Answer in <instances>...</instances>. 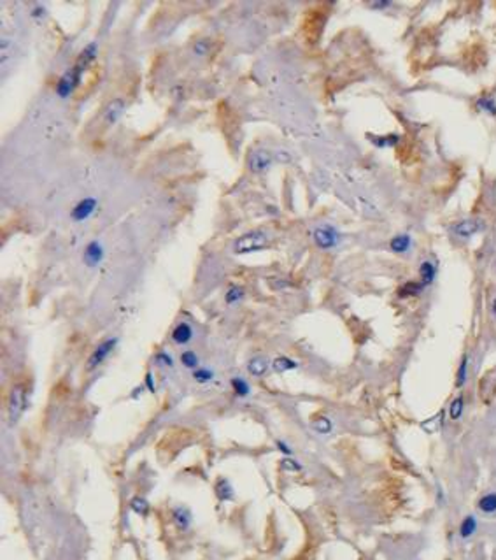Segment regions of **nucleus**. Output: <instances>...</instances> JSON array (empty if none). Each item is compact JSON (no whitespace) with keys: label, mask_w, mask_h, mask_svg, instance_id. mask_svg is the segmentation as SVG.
Wrapping results in <instances>:
<instances>
[{"label":"nucleus","mask_w":496,"mask_h":560,"mask_svg":"<svg viewBox=\"0 0 496 560\" xmlns=\"http://www.w3.org/2000/svg\"><path fill=\"white\" fill-rule=\"evenodd\" d=\"M230 385H231V388H233V392H235V395H238V397H247L249 393H251V386H249V383L245 381L244 378H231V381H230Z\"/></svg>","instance_id":"nucleus-24"},{"label":"nucleus","mask_w":496,"mask_h":560,"mask_svg":"<svg viewBox=\"0 0 496 560\" xmlns=\"http://www.w3.org/2000/svg\"><path fill=\"white\" fill-rule=\"evenodd\" d=\"M97 53H99V48H97V44H95V42H90V44L86 46V48L81 51V55H79V58H77V65H79V67H82V68H85V71H86V68H88L90 65H92L93 60L97 58Z\"/></svg>","instance_id":"nucleus-19"},{"label":"nucleus","mask_w":496,"mask_h":560,"mask_svg":"<svg viewBox=\"0 0 496 560\" xmlns=\"http://www.w3.org/2000/svg\"><path fill=\"white\" fill-rule=\"evenodd\" d=\"M279 465H281V469L282 471H286V472H300L302 471V465H300L293 457H284Z\"/></svg>","instance_id":"nucleus-30"},{"label":"nucleus","mask_w":496,"mask_h":560,"mask_svg":"<svg viewBox=\"0 0 496 560\" xmlns=\"http://www.w3.org/2000/svg\"><path fill=\"white\" fill-rule=\"evenodd\" d=\"M116 344H118V339L116 337H109V339H106V341L100 342V344L93 349L92 355H90L88 362H86V369L93 371V369H97L99 366H102V364L107 360V357L112 353V349L116 348Z\"/></svg>","instance_id":"nucleus-5"},{"label":"nucleus","mask_w":496,"mask_h":560,"mask_svg":"<svg viewBox=\"0 0 496 560\" xmlns=\"http://www.w3.org/2000/svg\"><path fill=\"white\" fill-rule=\"evenodd\" d=\"M181 364H183L186 369H198V364H200V359H198V355L195 352H191V349H186V352L181 353Z\"/></svg>","instance_id":"nucleus-26"},{"label":"nucleus","mask_w":496,"mask_h":560,"mask_svg":"<svg viewBox=\"0 0 496 560\" xmlns=\"http://www.w3.org/2000/svg\"><path fill=\"white\" fill-rule=\"evenodd\" d=\"M412 246V239L408 234H400V236H394L393 239L389 241V248L393 253H407Z\"/></svg>","instance_id":"nucleus-18"},{"label":"nucleus","mask_w":496,"mask_h":560,"mask_svg":"<svg viewBox=\"0 0 496 560\" xmlns=\"http://www.w3.org/2000/svg\"><path fill=\"white\" fill-rule=\"evenodd\" d=\"M123 111H125V100L123 99H114L109 102V106L104 111V121L107 125H114L116 121L121 118Z\"/></svg>","instance_id":"nucleus-10"},{"label":"nucleus","mask_w":496,"mask_h":560,"mask_svg":"<svg viewBox=\"0 0 496 560\" xmlns=\"http://www.w3.org/2000/svg\"><path fill=\"white\" fill-rule=\"evenodd\" d=\"M146 386L149 388V392H154V383H153V374L147 373L146 374Z\"/></svg>","instance_id":"nucleus-38"},{"label":"nucleus","mask_w":496,"mask_h":560,"mask_svg":"<svg viewBox=\"0 0 496 560\" xmlns=\"http://www.w3.org/2000/svg\"><path fill=\"white\" fill-rule=\"evenodd\" d=\"M30 16L34 18V20H42V18L46 16V7L41 6V4H34V7H32V11H30Z\"/></svg>","instance_id":"nucleus-33"},{"label":"nucleus","mask_w":496,"mask_h":560,"mask_svg":"<svg viewBox=\"0 0 496 560\" xmlns=\"http://www.w3.org/2000/svg\"><path fill=\"white\" fill-rule=\"evenodd\" d=\"M209 48H211V46H209L207 41H197L193 44V53L197 56H204V55H207Z\"/></svg>","instance_id":"nucleus-31"},{"label":"nucleus","mask_w":496,"mask_h":560,"mask_svg":"<svg viewBox=\"0 0 496 560\" xmlns=\"http://www.w3.org/2000/svg\"><path fill=\"white\" fill-rule=\"evenodd\" d=\"M104 256H106V251H104L102 243L99 241H92L88 246L85 248V253H82V260L88 267H99L102 263Z\"/></svg>","instance_id":"nucleus-7"},{"label":"nucleus","mask_w":496,"mask_h":560,"mask_svg":"<svg viewBox=\"0 0 496 560\" xmlns=\"http://www.w3.org/2000/svg\"><path fill=\"white\" fill-rule=\"evenodd\" d=\"M242 299H244V288L240 287H230L226 292V295H224V302L230 306L237 304V302H240Z\"/></svg>","instance_id":"nucleus-27"},{"label":"nucleus","mask_w":496,"mask_h":560,"mask_svg":"<svg viewBox=\"0 0 496 560\" xmlns=\"http://www.w3.org/2000/svg\"><path fill=\"white\" fill-rule=\"evenodd\" d=\"M463 411H465V399L463 395H458L456 399H452L451 406H449V418L451 420H459L463 416Z\"/></svg>","instance_id":"nucleus-23"},{"label":"nucleus","mask_w":496,"mask_h":560,"mask_svg":"<svg viewBox=\"0 0 496 560\" xmlns=\"http://www.w3.org/2000/svg\"><path fill=\"white\" fill-rule=\"evenodd\" d=\"M97 204H99V202H97L95 197H85V198H81V200H79L77 204L72 207L70 218L74 220V222H77V223L85 222V220H88L90 216L95 213Z\"/></svg>","instance_id":"nucleus-6"},{"label":"nucleus","mask_w":496,"mask_h":560,"mask_svg":"<svg viewBox=\"0 0 496 560\" xmlns=\"http://www.w3.org/2000/svg\"><path fill=\"white\" fill-rule=\"evenodd\" d=\"M491 311H493V314L496 316V297L493 299V304H491Z\"/></svg>","instance_id":"nucleus-39"},{"label":"nucleus","mask_w":496,"mask_h":560,"mask_svg":"<svg viewBox=\"0 0 496 560\" xmlns=\"http://www.w3.org/2000/svg\"><path fill=\"white\" fill-rule=\"evenodd\" d=\"M172 520L181 530H188L191 525V513L184 506H177L172 509Z\"/></svg>","instance_id":"nucleus-12"},{"label":"nucleus","mask_w":496,"mask_h":560,"mask_svg":"<svg viewBox=\"0 0 496 560\" xmlns=\"http://www.w3.org/2000/svg\"><path fill=\"white\" fill-rule=\"evenodd\" d=\"M296 367H298V364H296L295 360L288 359V357H277L272 362V369L279 374L288 373V371H293V369H296Z\"/></svg>","instance_id":"nucleus-21"},{"label":"nucleus","mask_w":496,"mask_h":560,"mask_svg":"<svg viewBox=\"0 0 496 560\" xmlns=\"http://www.w3.org/2000/svg\"><path fill=\"white\" fill-rule=\"evenodd\" d=\"M374 141L377 146H391V144H396L398 143V137L396 135H387V137H375Z\"/></svg>","instance_id":"nucleus-32"},{"label":"nucleus","mask_w":496,"mask_h":560,"mask_svg":"<svg viewBox=\"0 0 496 560\" xmlns=\"http://www.w3.org/2000/svg\"><path fill=\"white\" fill-rule=\"evenodd\" d=\"M191 339H193V328H191V325L188 323V321H181V323H177L176 327H174L172 341L176 342V344H179V346L188 344Z\"/></svg>","instance_id":"nucleus-9"},{"label":"nucleus","mask_w":496,"mask_h":560,"mask_svg":"<svg viewBox=\"0 0 496 560\" xmlns=\"http://www.w3.org/2000/svg\"><path fill=\"white\" fill-rule=\"evenodd\" d=\"M391 2H372L370 7L372 9H386V7H389Z\"/></svg>","instance_id":"nucleus-37"},{"label":"nucleus","mask_w":496,"mask_h":560,"mask_svg":"<svg viewBox=\"0 0 496 560\" xmlns=\"http://www.w3.org/2000/svg\"><path fill=\"white\" fill-rule=\"evenodd\" d=\"M479 106H482L484 109H489L491 113H496V106H494V102H493V100H489V99H486V100H480V102H479Z\"/></svg>","instance_id":"nucleus-36"},{"label":"nucleus","mask_w":496,"mask_h":560,"mask_svg":"<svg viewBox=\"0 0 496 560\" xmlns=\"http://www.w3.org/2000/svg\"><path fill=\"white\" fill-rule=\"evenodd\" d=\"M477 527H479V523H477L475 515H466L458 527L459 537H461V539H470V537L477 532Z\"/></svg>","instance_id":"nucleus-11"},{"label":"nucleus","mask_w":496,"mask_h":560,"mask_svg":"<svg viewBox=\"0 0 496 560\" xmlns=\"http://www.w3.org/2000/svg\"><path fill=\"white\" fill-rule=\"evenodd\" d=\"M156 362L160 364V366H167V367H172L174 366L172 357H170L167 352H160V353H158V355H156Z\"/></svg>","instance_id":"nucleus-34"},{"label":"nucleus","mask_w":496,"mask_h":560,"mask_svg":"<svg viewBox=\"0 0 496 560\" xmlns=\"http://www.w3.org/2000/svg\"><path fill=\"white\" fill-rule=\"evenodd\" d=\"M425 288L426 287L421 281H408V283L401 285L400 290H398V295H400V297H416V295L423 294Z\"/></svg>","instance_id":"nucleus-20"},{"label":"nucleus","mask_w":496,"mask_h":560,"mask_svg":"<svg viewBox=\"0 0 496 560\" xmlns=\"http://www.w3.org/2000/svg\"><path fill=\"white\" fill-rule=\"evenodd\" d=\"M480 230V223L475 222V220H465V222H459L458 225L454 227V232L458 234L459 237H472L473 234H477Z\"/></svg>","instance_id":"nucleus-16"},{"label":"nucleus","mask_w":496,"mask_h":560,"mask_svg":"<svg viewBox=\"0 0 496 560\" xmlns=\"http://www.w3.org/2000/svg\"><path fill=\"white\" fill-rule=\"evenodd\" d=\"M477 508H479V511L482 513V515H487V516L496 515V492L484 494V496L479 499V502H477Z\"/></svg>","instance_id":"nucleus-15"},{"label":"nucleus","mask_w":496,"mask_h":560,"mask_svg":"<svg viewBox=\"0 0 496 560\" xmlns=\"http://www.w3.org/2000/svg\"><path fill=\"white\" fill-rule=\"evenodd\" d=\"M312 429L317 432V434H330L333 431V424L330 418L326 416H317L312 420Z\"/></svg>","instance_id":"nucleus-25"},{"label":"nucleus","mask_w":496,"mask_h":560,"mask_svg":"<svg viewBox=\"0 0 496 560\" xmlns=\"http://www.w3.org/2000/svg\"><path fill=\"white\" fill-rule=\"evenodd\" d=\"M214 492H216V497H218L221 502L233 501V497H235L233 486H231L230 481H228V479H224V478H219L218 481H216Z\"/></svg>","instance_id":"nucleus-14"},{"label":"nucleus","mask_w":496,"mask_h":560,"mask_svg":"<svg viewBox=\"0 0 496 560\" xmlns=\"http://www.w3.org/2000/svg\"><path fill=\"white\" fill-rule=\"evenodd\" d=\"M312 239H314V244L319 249H332L339 244L340 234L337 232V229L332 225H319L314 229Z\"/></svg>","instance_id":"nucleus-4"},{"label":"nucleus","mask_w":496,"mask_h":560,"mask_svg":"<svg viewBox=\"0 0 496 560\" xmlns=\"http://www.w3.org/2000/svg\"><path fill=\"white\" fill-rule=\"evenodd\" d=\"M466 379H468V355H463L458 367V373H456V388H463Z\"/></svg>","instance_id":"nucleus-22"},{"label":"nucleus","mask_w":496,"mask_h":560,"mask_svg":"<svg viewBox=\"0 0 496 560\" xmlns=\"http://www.w3.org/2000/svg\"><path fill=\"white\" fill-rule=\"evenodd\" d=\"M269 371V360H265L263 357H255L247 362V373L255 378H262Z\"/></svg>","instance_id":"nucleus-17"},{"label":"nucleus","mask_w":496,"mask_h":560,"mask_svg":"<svg viewBox=\"0 0 496 560\" xmlns=\"http://www.w3.org/2000/svg\"><path fill=\"white\" fill-rule=\"evenodd\" d=\"M419 277H421V283L425 287H430L433 283V279L437 277V265L432 260L421 262V265H419Z\"/></svg>","instance_id":"nucleus-13"},{"label":"nucleus","mask_w":496,"mask_h":560,"mask_svg":"<svg viewBox=\"0 0 496 560\" xmlns=\"http://www.w3.org/2000/svg\"><path fill=\"white\" fill-rule=\"evenodd\" d=\"M130 509L137 515H147L149 513V502L144 497H133L130 501Z\"/></svg>","instance_id":"nucleus-28"},{"label":"nucleus","mask_w":496,"mask_h":560,"mask_svg":"<svg viewBox=\"0 0 496 560\" xmlns=\"http://www.w3.org/2000/svg\"><path fill=\"white\" fill-rule=\"evenodd\" d=\"M272 164V155L265 150H258L251 155L249 158V167H251L253 172H263L270 167Z\"/></svg>","instance_id":"nucleus-8"},{"label":"nucleus","mask_w":496,"mask_h":560,"mask_svg":"<svg viewBox=\"0 0 496 560\" xmlns=\"http://www.w3.org/2000/svg\"><path fill=\"white\" fill-rule=\"evenodd\" d=\"M269 246V237L267 234L260 232V230H255V232H247L244 236H240L237 241L233 243V251L237 255H247V253H255L260 251V249Z\"/></svg>","instance_id":"nucleus-1"},{"label":"nucleus","mask_w":496,"mask_h":560,"mask_svg":"<svg viewBox=\"0 0 496 560\" xmlns=\"http://www.w3.org/2000/svg\"><path fill=\"white\" fill-rule=\"evenodd\" d=\"M27 409V390L23 385H16L13 388L9 395V422L11 425H14L20 416L23 414V411Z\"/></svg>","instance_id":"nucleus-3"},{"label":"nucleus","mask_w":496,"mask_h":560,"mask_svg":"<svg viewBox=\"0 0 496 560\" xmlns=\"http://www.w3.org/2000/svg\"><path fill=\"white\" fill-rule=\"evenodd\" d=\"M82 74H85V68L79 67L77 63L74 65L72 68H68L56 83V95L60 99H68L75 90L81 86L82 83Z\"/></svg>","instance_id":"nucleus-2"},{"label":"nucleus","mask_w":496,"mask_h":560,"mask_svg":"<svg viewBox=\"0 0 496 560\" xmlns=\"http://www.w3.org/2000/svg\"><path fill=\"white\" fill-rule=\"evenodd\" d=\"M276 446H277V450L281 451L282 455H284V457H291V455H293V450L288 446V444H286V441L277 439L276 441Z\"/></svg>","instance_id":"nucleus-35"},{"label":"nucleus","mask_w":496,"mask_h":560,"mask_svg":"<svg viewBox=\"0 0 496 560\" xmlns=\"http://www.w3.org/2000/svg\"><path fill=\"white\" fill-rule=\"evenodd\" d=\"M193 379L197 383H202V385H204V383H209L214 379V371L209 369V367H198V369L193 371Z\"/></svg>","instance_id":"nucleus-29"}]
</instances>
